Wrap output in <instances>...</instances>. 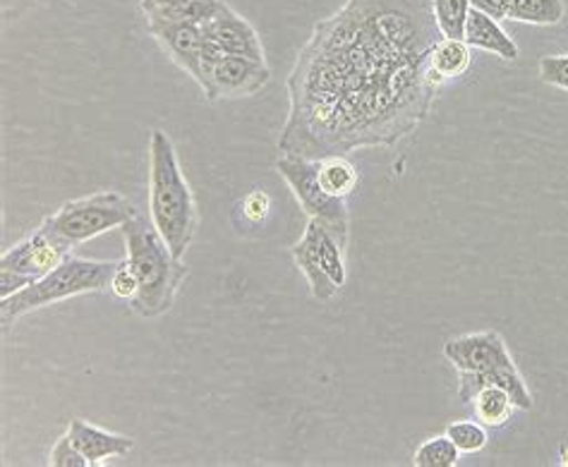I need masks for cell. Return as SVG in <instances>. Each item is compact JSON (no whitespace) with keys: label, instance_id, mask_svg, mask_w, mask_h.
<instances>
[{"label":"cell","instance_id":"obj_1","mask_svg":"<svg viewBox=\"0 0 568 467\" xmlns=\"http://www.w3.org/2000/svg\"><path fill=\"white\" fill-rule=\"evenodd\" d=\"M439 39L432 0H346L297 53L278 154L322 161L415 132L442 92L429 70Z\"/></svg>","mask_w":568,"mask_h":467},{"label":"cell","instance_id":"obj_2","mask_svg":"<svg viewBox=\"0 0 568 467\" xmlns=\"http://www.w3.org/2000/svg\"><path fill=\"white\" fill-rule=\"evenodd\" d=\"M149 219L175 257L183 260L197 233V204L163 130H154L149 138Z\"/></svg>","mask_w":568,"mask_h":467},{"label":"cell","instance_id":"obj_3","mask_svg":"<svg viewBox=\"0 0 568 467\" xmlns=\"http://www.w3.org/2000/svg\"><path fill=\"white\" fill-rule=\"evenodd\" d=\"M123 240L125 262L140 281L138 295L130 300L132 312L144 319H156L173 307L181 283L187 276V266L171 252L152 219L142 214L123 225Z\"/></svg>","mask_w":568,"mask_h":467},{"label":"cell","instance_id":"obj_4","mask_svg":"<svg viewBox=\"0 0 568 467\" xmlns=\"http://www.w3.org/2000/svg\"><path fill=\"white\" fill-rule=\"evenodd\" d=\"M121 262H97V260H80L68 257L61 266L49 271L47 276L37 278L29 288L18 295L0 300V324L8 331L20 316L49 307L63 300L87 295V293H103L111 291V278Z\"/></svg>","mask_w":568,"mask_h":467},{"label":"cell","instance_id":"obj_5","mask_svg":"<svg viewBox=\"0 0 568 467\" xmlns=\"http://www.w3.org/2000/svg\"><path fill=\"white\" fill-rule=\"evenodd\" d=\"M134 216H138V209L121 192H99L92 197L63 204L47 221L58 235L78 247L111 229H123Z\"/></svg>","mask_w":568,"mask_h":467},{"label":"cell","instance_id":"obj_6","mask_svg":"<svg viewBox=\"0 0 568 467\" xmlns=\"http://www.w3.org/2000/svg\"><path fill=\"white\" fill-rule=\"evenodd\" d=\"M276 171L283 180H286V185L295 194L297 204L303 206L307 219L320 221L324 229H328L336 235L341 247L346 250L348 237H351L348 206H346V200L334 197V194H328L322 187L317 161L297 159V156H278Z\"/></svg>","mask_w":568,"mask_h":467},{"label":"cell","instance_id":"obj_7","mask_svg":"<svg viewBox=\"0 0 568 467\" xmlns=\"http://www.w3.org/2000/svg\"><path fill=\"white\" fill-rule=\"evenodd\" d=\"M72 250L74 247L68 240L58 235L49 221H43L37 231L29 233L0 257V268H12L32 278H41L72 257Z\"/></svg>","mask_w":568,"mask_h":467},{"label":"cell","instance_id":"obj_8","mask_svg":"<svg viewBox=\"0 0 568 467\" xmlns=\"http://www.w3.org/2000/svg\"><path fill=\"white\" fill-rule=\"evenodd\" d=\"M272 80L266 63L243 55H226L214 68L206 70L202 92L209 101L245 99L260 94Z\"/></svg>","mask_w":568,"mask_h":467},{"label":"cell","instance_id":"obj_9","mask_svg":"<svg viewBox=\"0 0 568 467\" xmlns=\"http://www.w3.org/2000/svg\"><path fill=\"white\" fill-rule=\"evenodd\" d=\"M444 357L458 372H491L514 365V357L506 348V341L497 331H480V334H463L444 343Z\"/></svg>","mask_w":568,"mask_h":467},{"label":"cell","instance_id":"obj_10","mask_svg":"<svg viewBox=\"0 0 568 467\" xmlns=\"http://www.w3.org/2000/svg\"><path fill=\"white\" fill-rule=\"evenodd\" d=\"M159 47L169 53L178 68H183L200 87L204 84V65H202V47L204 34L200 24L190 22H146Z\"/></svg>","mask_w":568,"mask_h":467},{"label":"cell","instance_id":"obj_11","mask_svg":"<svg viewBox=\"0 0 568 467\" xmlns=\"http://www.w3.org/2000/svg\"><path fill=\"white\" fill-rule=\"evenodd\" d=\"M202 34L226 53V55H243L264 63L262 39L254 32V27L241 18L231 6H223L214 20L202 24Z\"/></svg>","mask_w":568,"mask_h":467},{"label":"cell","instance_id":"obj_12","mask_svg":"<svg viewBox=\"0 0 568 467\" xmlns=\"http://www.w3.org/2000/svg\"><path fill=\"white\" fill-rule=\"evenodd\" d=\"M485 386L504 388L506 394L511 396V400H514L518 410H532V394H530L526 379H523V374L518 372L516 363L499 367V369H491V372H483V374L460 372V384H458L460 403L470 405L473 396Z\"/></svg>","mask_w":568,"mask_h":467},{"label":"cell","instance_id":"obj_13","mask_svg":"<svg viewBox=\"0 0 568 467\" xmlns=\"http://www.w3.org/2000/svg\"><path fill=\"white\" fill-rule=\"evenodd\" d=\"M68 434L74 446L82 450V456L89 460V465H101L109 458L128 456L134 448V439H130V436L99 429L84 419H72Z\"/></svg>","mask_w":568,"mask_h":467},{"label":"cell","instance_id":"obj_14","mask_svg":"<svg viewBox=\"0 0 568 467\" xmlns=\"http://www.w3.org/2000/svg\"><path fill=\"white\" fill-rule=\"evenodd\" d=\"M293 260L301 268V274L307 278V285L312 291V297L320 300V303H328V300H334L338 295V285L326 276V271L320 262V252H317V223L310 219L305 235L301 243H295L291 247Z\"/></svg>","mask_w":568,"mask_h":467},{"label":"cell","instance_id":"obj_15","mask_svg":"<svg viewBox=\"0 0 568 467\" xmlns=\"http://www.w3.org/2000/svg\"><path fill=\"white\" fill-rule=\"evenodd\" d=\"M463 41L468 43L470 49L495 53L501 60H514L518 58L516 41L508 37L497 20H491L489 14L480 10H470L468 22H466V37Z\"/></svg>","mask_w":568,"mask_h":467},{"label":"cell","instance_id":"obj_16","mask_svg":"<svg viewBox=\"0 0 568 467\" xmlns=\"http://www.w3.org/2000/svg\"><path fill=\"white\" fill-rule=\"evenodd\" d=\"M473 65V49L463 39H439L429 55V70L444 87L456 78H463Z\"/></svg>","mask_w":568,"mask_h":467},{"label":"cell","instance_id":"obj_17","mask_svg":"<svg viewBox=\"0 0 568 467\" xmlns=\"http://www.w3.org/2000/svg\"><path fill=\"white\" fill-rule=\"evenodd\" d=\"M473 405V413H475V419L483 422L485 427H491V429H499L504 427L508 419H511L514 410H518L511 396L506 394L504 388L499 386H485L477 390V394L473 396L470 400Z\"/></svg>","mask_w":568,"mask_h":467},{"label":"cell","instance_id":"obj_18","mask_svg":"<svg viewBox=\"0 0 568 467\" xmlns=\"http://www.w3.org/2000/svg\"><path fill=\"white\" fill-rule=\"evenodd\" d=\"M317 173L322 187L341 200H346L348 194L355 192L357 183H361L357 169L346 156H328L317 161Z\"/></svg>","mask_w":568,"mask_h":467},{"label":"cell","instance_id":"obj_19","mask_svg":"<svg viewBox=\"0 0 568 467\" xmlns=\"http://www.w3.org/2000/svg\"><path fill=\"white\" fill-rule=\"evenodd\" d=\"M566 14L564 0H514L508 20L537 27L559 24Z\"/></svg>","mask_w":568,"mask_h":467},{"label":"cell","instance_id":"obj_20","mask_svg":"<svg viewBox=\"0 0 568 467\" xmlns=\"http://www.w3.org/2000/svg\"><path fill=\"white\" fill-rule=\"evenodd\" d=\"M470 10V0H432V12H435L437 27L444 39L466 37V22Z\"/></svg>","mask_w":568,"mask_h":467},{"label":"cell","instance_id":"obj_21","mask_svg":"<svg viewBox=\"0 0 568 467\" xmlns=\"http://www.w3.org/2000/svg\"><path fill=\"white\" fill-rule=\"evenodd\" d=\"M317 223V252H320V262L326 271V276L332 278L338 288H343L346 285V278H348V271H346V262H343V247L336 240V235L324 229V225L320 221Z\"/></svg>","mask_w":568,"mask_h":467},{"label":"cell","instance_id":"obj_22","mask_svg":"<svg viewBox=\"0 0 568 467\" xmlns=\"http://www.w3.org/2000/svg\"><path fill=\"white\" fill-rule=\"evenodd\" d=\"M458 460L460 450L452 439H448V434L432 436V439L420 444V448H417L413 456L415 467H456Z\"/></svg>","mask_w":568,"mask_h":467},{"label":"cell","instance_id":"obj_23","mask_svg":"<svg viewBox=\"0 0 568 467\" xmlns=\"http://www.w3.org/2000/svg\"><path fill=\"white\" fill-rule=\"evenodd\" d=\"M446 434H448V439L456 444L460 454H477V450H483L489 441L487 427L477 419L452 422V425H448V429H446Z\"/></svg>","mask_w":568,"mask_h":467},{"label":"cell","instance_id":"obj_24","mask_svg":"<svg viewBox=\"0 0 568 467\" xmlns=\"http://www.w3.org/2000/svg\"><path fill=\"white\" fill-rule=\"evenodd\" d=\"M49 465H53V467H92L89 465V460L82 456V450L74 446L70 434L61 436V439L55 441V446L49 454Z\"/></svg>","mask_w":568,"mask_h":467},{"label":"cell","instance_id":"obj_25","mask_svg":"<svg viewBox=\"0 0 568 467\" xmlns=\"http://www.w3.org/2000/svg\"><path fill=\"white\" fill-rule=\"evenodd\" d=\"M540 78H542V82L568 92V55L542 58L540 60Z\"/></svg>","mask_w":568,"mask_h":467},{"label":"cell","instance_id":"obj_26","mask_svg":"<svg viewBox=\"0 0 568 467\" xmlns=\"http://www.w3.org/2000/svg\"><path fill=\"white\" fill-rule=\"evenodd\" d=\"M140 291V281L134 276V271L125 260H121V266L115 268V274L111 278V293L121 300H132Z\"/></svg>","mask_w":568,"mask_h":467},{"label":"cell","instance_id":"obj_27","mask_svg":"<svg viewBox=\"0 0 568 467\" xmlns=\"http://www.w3.org/2000/svg\"><path fill=\"white\" fill-rule=\"evenodd\" d=\"M37 278L20 274V271H12V268H0V300L18 295L20 291L29 288Z\"/></svg>","mask_w":568,"mask_h":467},{"label":"cell","instance_id":"obj_28","mask_svg":"<svg viewBox=\"0 0 568 467\" xmlns=\"http://www.w3.org/2000/svg\"><path fill=\"white\" fill-rule=\"evenodd\" d=\"M511 3L514 0H470L473 10H480L485 14H489L491 20H508V12H511Z\"/></svg>","mask_w":568,"mask_h":467},{"label":"cell","instance_id":"obj_29","mask_svg":"<svg viewBox=\"0 0 568 467\" xmlns=\"http://www.w3.org/2000/svg\"><path fill=\"white\" fill-rule=\"evenodd\" d=\"M268 206H272V202H268V197L264 192H252L245 197L243 202V209H245V216L252 219V221H262L266 219L268 214Z\"/></svg>","mask_w":568,"mask_h":467},{"label":"cell","instance_id":"obj_30","mask_svg":"<svg viewBox=\"0 0 568 467\" xmlns=\"http://www.w3.org/2000/svg\"><path fill=\"white\" fill-rule=\"evenodd\" d=\"M183 3H190V0H142V10H144V18H149V14L183 6Z\"/></svg>","mask_w":568,"mask_h":467}]
</instances>
